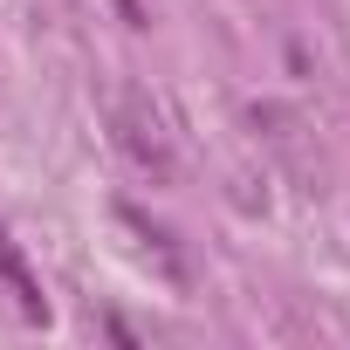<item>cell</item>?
Masks as SVG:
<instances>
[{
    "mask_svg": "<svg viewBox=\"0 0 350 350\" xmlns=\"http://www.w3.org/2000/svg\"><path fill=\"white\" fill-rule=\"evenodd\" d=\"M117 151L144 172L151 186H172V179H179V151H172V131H165V117L151 110V96H137V90L117 103Z\"/></svg>",
    "mask_w": 350,
    "mask_h": 350,
    "instance_id": "cell-1",
    "label": "cell"
}]
</instances>
